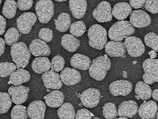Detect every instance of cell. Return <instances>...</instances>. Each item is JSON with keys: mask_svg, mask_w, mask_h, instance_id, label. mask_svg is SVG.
<instances>
[{"mask_svg": "<svg viewBox=\"0 0 158 119\" xmlns=\"http://www.w3.org/2000/svg\"><path fill=\"white\" fill-rule=\"evenodd\" d=\"M33 4V0H18L17 6L21 11H26L31 9Z\"/></svg>", "mask_w": 158, "mask_h": 119, "instance_id": "cell-42", "label": "cell"}, {"mask_svg": "<svg viewBox=\"0 0 158 119\" xmlns=\"http://www.w3.org/2000/svg\"><path fill=\"white\" fill-rule=\"evenodd\" d=\"M46 104L41 100L34 101L29 105L27 114L32 119H43L46 111Z\"/></svg>", "mask_w": 158, "mask_h": 119, "instance_id": "cell-17", "label": "cell"}, {"mask_svg": "<svg viewBox=\"0 0 158 119\" xmlns=\"http://www.w3.org/2000/svg\"><path fill=\"white\" fill-rule=\"evenodd\" d=\"M5 50V41L2 38H0V56L4 53Z\"/></svg>", "mask_w": 158, "mask_h": 119, "instance_id": "cell-46", "label": "cell"}, {"mask_svg": "<svg viewBox=\"0 0 158 119\" xmlns=\"http://www.w3.org/2000/svg\"><path fill=\"white\" fill-rule=\"evenodd\" d=\"M30 79L29 72L22 68H19L10 76L9 83L14 84V86H20L28 82Z\"/></svg>", "mask_w": 158, "mask_h": 119, "instance_id": "cell-25", "label": "cell"}, {"mask_svg": "<svg viewBox=\"0 0 158 119\" xmlns=\"http://www.w3.org/2000/svg\"><path fill=\"white\" fill-rule=\"evenodd\" d=\"M133 86L131 82L126 80H120L113 82L109 85L110 92L114 96H126L132 91Z\"/></svg>", "mask_w": 158, "mask_h": 119, "instance_id": "cell-11", "label": "cell"}, {"mask_svg": "<svg viewBox=\"0 0 158 119\" xmlns=\"http://www.w3.org/2000/svg\"><path fill=\"white\" fill-rule=\"evenodd\" d=\"M16 66L12 63L2 62L0 63V77H6L10 76L16 71Z\"/></svg>", "mask_w": 158, "mask_h": 119, "instance_id": "cell-36", "label": "cell"}, {"mask_svg": "<svg viewBox=\"0 0 158 119\" xmlns=\"http://www.w3.org/2000/svg\"><path fill=\"white\" fill-rule=\"evenodd\" d=\"M19 31L15 27H11L6 32L4 38L5 43L9 46H11L16 43L19 38Z\"/></svg>", "mask_w": 158, "mask_h": 119, "instance_id": "cell-33", "label": "cell"}, {"mask_svg": "<svg viewBox=\"0 0 158 119\" xmlns=\"http://www.w3.org/2000/svg\"><path fill=\"white\" fill-rule=\"evenodd\" d=\"M100 99V92L98 89L90 88L83 91L80 96L81 103L87 108H92L98 106Z\"/></svg>", "mask_w": 158, "mask_h": 119, "instance_id": "cell-10", "label": "cell"}, {"mask_svg": "<svg viewBox=\"0 0 158 119\" xmlns=\"http://www.w3.org/2000/svg\"><path fill=\"white\" fill-rule=\"evenodd\" d=\"M111 66V61L107 55L99 56L93 60L89 68V73L92 78L96 81H102Z\"/></svg>", "mask_w": 158, "mask_h": 119, "instance_id": "cell-1", "label": "cell"}, {"mask_svg": "<svg viewBox=\"0 0 158 119\" xmlns=\"http://www.w3.org/2000/svg\"><path fill=\"white\" fill-rule=\"evenodd\" d=\"M10 54L16 68H24L28 65L31 58V53L24 42L15 43L11 45Z\"/></svg>", "mask_w": 158, "mask_h": 119, "instance_id": "cell-2", "label": "cell"}, {"mask_svg": "<svg viewBox=\"0 0 158 119\" xmlns=\"http://www.w3.org/2000/svg\"><path fill=\"white\" fill-rule=\"evenodd\" d=\"M2 3V0H0V6H1V4Z\"/></svg>", "mask_w": 158, "mask_h": 119, "instance_id": "cell-53", "label": "cell"}, {"mask_svg": "<svg viewBox=\"0 0 158 119\" xmlns=\"http://www.w3.org/2000/svg\"><path fill=\"white\" fill-rule=\"evenodd\" d=\"M61 44L67 51L70 52L76 51L80 46V41L73 35L67 34L62 37Z\"/></svg>", "mask_w": 158, "mask_h": 119, "instance_id": "cell-27", "label": "cell"}, {"mask_svg": "<svg viewBox=\"0 0 158 119\" xmlns=\"http://www.w3.org/2000/svg\"><path fill=\"white\" fill-rule=\"evenodd\" d=\"M10 115L12 119H25L28 117L26 107L20 104L13 107Z\"/></svg>", "mask_w": 158, "mask_h": 119, "instance_id": "cell-34", "label": "cell"}, {"mask_svg": "<svg viewBox=\"0 0 158 119\" xmlns=\"http://www.w3.org/2000/svg\"><path fill=\"white\" fill-rule=\"evenodd\" d=\"M103 115L107 119H114L118 116V112L116 105L112 103L105 104L103 107Z\"/></svg>", "mask_w": 158, "mask_h": 119, "instance_id": "cell-37", "label": "cell"}, {"mask_svg": "<svg viewBox=\"0 0 158 119\" xmlns=\"http://www.w3.org/2000/svg\"><path fill=\"white\" fill-rule=\"evenodd\" d=\"M86 31V26L83 21H78L71 24L70 32L76 37H80Z\"/></svg>", "mask_w": 158, "mask_h": 119, "instance_id": "cell-35", "label": "cell"}, {"mask_svg": "<svg viewBox=\"0 0 158 119\" xmlns=\"http://www.w3.org/2000/svg\"><path fill=\"white\" fill-rule=\"evenodd\" d=\"M70 64L75 68L86 71L91 64V61L88 56L81 54H76L70 60Z\"/></svg>", "mask_w": 158, "mask_h": 119, "instance_id": "cell-24", "label": "cell"}, {"mask_svg": "<svg viewBox=\"0 0 158 119\" xmlns=\"http://www.w3.org/2000/svg\"><path fill=\"white\" fill-rule=\"evenodd\" d=\"M138 105L133 100L123 102L118 106V116H125L127 118H132L137 114Z\"/></svg>", "mask_w": 158, "mask_h": 119, "instance_id": "cell-20", "label": "cell"}, {"mask_svg": "<svg viewBox=\"0 0 158 119\" xmlns=\"http://www.w3.org/2000/svg\"><path fill=\"white\" fill-rule=\"evenodd\" d=\"M12 105L10 95L6 92H0V114L7 113Z\"/></svg>", "mask_w": 158, "mask_h": 119, "instance_id": "cell-32", "label": "cell"}, {"mask_svg": "<svg viewBox=\"0 0 158 119\" xmlns=\"http://www.w3.org/2000/svg\"><path fill=\"white\" fill-rule=\"evenodd\" d=\"M145 1L146 0H130V5L134 9H139L144 5Z\"/></svg>", "mask_w": 158, "mask_h": 119, "instance_id": "cell-44", "label": "cell"}, {"mask_svg": "<svg viewBox=\"0 0 158 119\" xmlns=\"http://www.w3.org/2000/svg\"><path fill=\"white\" fill-rule=\"evenodd\" d=\"M37 1H40V0H37Z\"/></svg>", "mask_w": 158, "mask_h": 119, "instance_id": "cell-54", "label": "cell"}, {"mask_svg": "<svg viewBox=\"0 0 158 119\" xmlns=\"http://www.w3.org/2000/svg\"><path fill=\"white\" fill-rule=\"evenodd\" d=\"M47 105L51 108L61 106L64 102V95L60 91H52L44 97Z\"/></svg>", "mask_w": 158, "mask_h": 119, "instance_id": "cell-23", "label": "cell"}, {"mask_svg": "<svg viewBox=\"0 0 158 119\" xmlns=\"http://www.w3.org/2000/svg\"><path fill=\"white\" fill-rule=\"evenodd\" d=\"M62 82L66 86H73L81 81L80 72L74 68H65L62 70L60 73Z\"/></svg>", "mask_w": 158, "mask_h": 119, "instance_id": "cell-16", "label": "cell"}, {"mask_svg": "<svg viewBox=\"0 0 158 119\" xmlns=\"http://www.w3.org/2000/svg\"><path fill=\"white\" fill-rule=\"evenodd\" d=\"M56 1L58 2H62L66 1L67 0H55Z\"/></svg>", "mask_w": 158, "mask_h": 119, "instance_id": "cell-49", "label": "cell"}, {"mask_svg": "<svg viewBox=\"0 0 158 119\" xmlns=\"http://www.w3.org/2000/svg\"><path fill=\"white\" fill-rule=\"evenodd\" d=\"M6 29V20L3 16L0 15V35L3 34Z\"/></svg>", "mask_w": 158, "mask_h": 119, "instance_id": "cell-45", "label": "cell"}, {"mask_svg": "<svg viewBox=\"0 0 158 119\" xmlns=\"http://www.w3.org/2000/svg\"><path fill=\"white\" fill-rule=\"evenodd\" d=\"M158 89H155L153 91V92H152V96L153 99H154V100L156 101H158Z\"/></svg>", "mask_w": 158, "mask_h": 119, "instance_id": "cell-47", "label": "cell"}, {"mask_svg": "<svg viewBox=\"0 0 158 119\" xmlns=\"http://www.w3.org/2000/svg\"><path fill=\"white\" fill-rule=\"evenodd\" d=\"M148 54L150 56L151 59H154L157 57V53L154 50L150 51L148 53Z\"/></svg>", "mask_w": 158, "mask_h": 119, "instance_id": "cell-48", "label": "cell"}, {"mask_svg": "<svg viewBox=\"0 0 158 119\" xmlns=\"http://www.w3.org/2000/svg\"><path fill=\"white\" fill-rule=\"evenodd\" d=\"M65 66V60L62 56L57 55L54 56L52 59L51 68L52 70L55 72L61 71Z\"/></svg>", "mask_w": 158, "mask_h": 119, "instance_id": "cell-39", "label": "cell"}, {"mask_svg": "<svg viewBox=\"0 0 158 119\" xmlns=\"http://www.w3.org/2000/svg\"><path fill=\"white\" fill-rule=\"evenodd\" d=\"M88 36L90 47L99 50L103 49L107 42V32L100 25H92L89 29Z\"/></svg>", "mask_w": 158, "mask_h": 119, "instance_id": "cell-4", "label": "cell"}, {"mask_svg": "<svg viewBox=\"0 0 158 119\" xmlns=\"http://www.w3.org/2000/svg\"><path fill=\"white\" fill-rule=\"evenodd\" d=\"M156 116H157V117H156V118H157V119H158V112H157V113H156Z\"/></svg>", "mask_w": 158, "mask_h": 119, "instance_id": "cell-50", "label": "cell"}, {"mask_svg": "<svg viewBox=\"0 0 158 119\" xmlns=\"http://www.w3.org/2000/svg\"><path fill=\"white\" fill-rule=\"evenodd\" d=\"M42 78L46 88L57 90L62 86L60 75L55 71L51 70L44 72L42 74Z\"/></svg>", "mask_w": 158, "mask_h": 119, "instance_id": "cell-14", "label": "cell"}, {"mask_svg": "<svg viewBox=\"0 0 158 119\" xmlns=\"http://www.w3.org/2000/svg\"><path fill=\"white\" fill-rule=\"evenodd\" d=\"M130 23L134 27L142 29L149 26L151 23L150 16L143 10H135L131 13Z\"/></svg>", "mask_w": 158, "mask_h": 119, "instance_id": "cell-12", "label": "cell"}, {"mask_svg": "<svg viewBox=\"0 0 158 119\" xmlns=\"http://www.w3.org/2000/svg\"><path fill=\"white\" fill-rule=\"evenodd\" d=\"M29 91V88L23 86H11L8 90L11 100L16 104H23L27 100Z\"/></svg>", "mask_w": 158, "mask_h": 119, "instance_id": "cell-13", "label": "cell"}, {"mask_svg": "<svg viewBox=\"0 0 158 119\" xmlns=\"http://www.w3.org/2000/svg\"><path fill=\"white\" fill-rule=\"evenodd\" d=\"M93 116V114L88 109H81L77 112L75 118L76 119H91Z\"/></svg>", "mask_w": 158, "mask_h": 119, "instance_id": "cell-43", "label": "cell"}, {"mask_svg": "<svg viewBox=\"0 0 158 119\" xmlns=\"http://www.w3.org/2000/svg\"><path fill=\"white\" fill-rule=\"evenodd\" d=\"M29 50L35 57H48L51 53V49L46 42L42 40L35 39L30 44Z\"/></svg>", "mask_w": 158, "mask_h": 119, "instance_id": "cell-15", "label": "cell"}, {"mask_svg": "<svg viewBox=\"0 0 158 119\" xmlns=\"http://www.w3.org/2000/svg\"><path fill=\"white\" fill-rule=\"evenodd\" d=\"M35 10L40 22L47 24L54 15V4L52 0H40L36 4Z\"/></svg>", "mask_w": 158, "mask_h": 119, "instance_id": "cell-5", "label": "cell"}, {"mask_svg": "<svg viewBox=\"0 0 158 119\" xmlns=\"http://www.w3.org/2000/svg\"><path fill=\"white\" fill-rule=\"evenodd\" d=\"M17 7L15 0H6L2 7V15L7 19H12L15 15Z\"/></svg>", "mask_w": 158, "mask_h": 119, "instance_id": "cell-31", "label": "cell"}, {"mask_svg": "<svg viewBox=\"0 0 158 119\" xmlns=\"http://www.w3.org/2000/svg\"><path fill=\"white\" fill-rule=\"evenodd\" d=\"M93 16L99 22H107L112 20V7L109 2L102 1L93 12Z\"/></svg>", "mask_w": 158, "mask_h": 119, "instance_id": "cell-9", "label": "cell"}, {"mask_svg": "<svg viewBox=\"0 0 158 119\" xmlns=\"http://www.w3.org/2000/svg\"><path fill=\"white\" fill-rule=\"evenodd\" d=\"M31 67L35 73L38 74H42L49 71L51 68V63L47 57H38L34 60Z\"/></svg>", "mask_w": 158, "mask_h": 119, "instance_id": "cell-26", "label": "cell"}, {"mask_svg": "<svg viewBox=\"0 0 158 119\" xmlns=\"http://www.w3.org/2000/svg\"><path fill=\"white\" fill-rule=\"evenodd\" d=\"M69 4V8L74 17L81 19L84 17L87 9L86 0H70Z\"/></svg>", "mask_w": 158, "mask_h": 119, "instance_id": "cell-22", "label": "cell"}, {"mask_svg": "<svg viewBox=\"0 0 158 119\" xmlns=\"http://www.w3.org/2000/svg\"><path fill=\"white\" fill-rule=\"evenodd\" d=\"M105 51L111 57H123L126 54V49L123 42L110 41L106 43Z\"/></svg>", "mask_w": 158, "mask_h": 119, "instance_id": "cell-19", "label": "cell"}, {"mask_svg": "<svg viewBox=\"0 0 158 119\" xmlns=\"http://www.w3.org/2000/svg\"><path fill=\"white\" fill-rule=\"evenodd\" d=\"M145 9L153 14L158 12V0H146Z\"/></svg>", "mask_w": 158, "mask_h": 119, "instance_id": "cell-41", "label": "cell"}, {"mask_svg": "<svg viewBox=\"0 0 158 119\" xmlns=\"http://www.w3.org/2000/svg\"><path fill=\"white\" fill-rule=\"evenodd\" d=\"M144 42L146 46L150 47L156 52L158 51V37L154 32H150L144 37Z\"/></svg>", "mask_w": 158, "mask_h": 119, "instance_id": "cell-38", "label": "cell"}, {"mask_svg": "<svg viewBox=\"0 0 158 119\" xmlns=\"http://www.w3.org/2000/svg\"><path fill=\"white\" fill-rule=\"evenodd\" d=\"M39 37L44 42H51L53 38V32L48 28H43L39 32Z\"/></svg>", "mask_w": 158, "mask_h": 119, "instance_id": "cell-40", "label": "cell"}, {"mask_svg": "<svg viewBox=\"0 0 158 119\" xmlns=\"http://www.w3.org/2000/svg\"><path fill=\"white\" fill-rule=\"evenodd\" d=\"M123 44L131 57H140L145 52V48L142 40L135 36L127 37Z\"/></svg>", "mask_w": 158, "mask_h": 119, "instance_id": "cell-7", "label": "cell"}, {"mask_svg": "<svg viewBox=\"0 0 158 119\" xmlns=\"http://www.w3.org/2000/svg\"><path fill=\"white\" fill-rule=\"evenodd\" d=\"M144 73L143 79L145 83L152 84L158 82V60L155 59H147L142 64Z\"/></svg>", "mask_w": 158, "mask_h": 119, "instance_id": "cell-6", "label": "cell"}, {"mask_svg": "<svg viewBox=\"0 0 158 119\" xmlns=\"http://www.w3.org/2000/svg\"><path fill=\"white\" fill-rule=\"evenodd\" d=\"M158 110V105L153 100L149 101L141 105L137 112L138 115L143 119H151L155 118L156 115Z\"/></svg>", "mask_w": 158, "mask_h": 119, "instance_id": "cell-18", "label": "cell"}, {"mask_svg": "<svg viewBox=\"0 0 158 119\" xmlns=\"http://www.w3.org/2000/svg\"><path fill=\"white\" fill-rule=\"evenodd\" d=\"M57 115L61 119H75L76 114L74 107L70 103H63L57 110Z\"/></svg>", "mask_w": 158, "mask_h": 119, "instance_id": "cell-30", "label": "cell"}, {"mask_svg": "<svg viewBox=\"0 0 158 119\" xmlns=\"http://www.w3.org/2000/svg\"><path fill=\"white\" fill-rule=\"evenodd\" d=\"M56 28L57 30L61 32L67 31L71 24V17L67 13L63 12L59 15L57 20H54Z\"/></svg>", "mask_w": 158, "mask_h": 119, "instance_id": "cell-28", "label": "cell"}, {"mask_svg": "<svg viewBox=\"0 0 158 119\" xmlns=\"http://www.w3.org/2000/svg\"><path fill=\"white\" fill-rule=\"evenodd\" d=\"M132 12V7L127 2H120L115 4L112 10V14L117 20H126Z\"/></svg>", "mask_w": 158, "mask_h": 119, "instance_id": "cell-21", "label": "cell"}, {"mask_svg": "<svg viewBox=\"0 0 158 119\" xmlns=\"http://www.w3.org/2000/svg\"><path fill=\"white\" fill-rule=\"evenodd\" d=\"M94 119H99V118H98V117H94Z\"/></svg>", "mask_w": 158, "mask_h": 119, "instance_id": "cell-52", "label": "cell"}, {"mask_svg": "<svg viewBox=\"0 0 158 119\" xmlns=\"http://www.w3.org/2000/svg\"><path fill=\"white\" fill-rule=\"evenodd\" d=\"M37 19V15L33 12H24L17 19V29L24 34L29 33L32 26L36 23Z\"/></svg>", "mask_w": 158, "mask_h": 119, "instance_id": "cell-8", "label": "cell"}, {"mask_svg": "<svg viewBox=\"0 0 158 119\" xmlns=\"http://www.w3.org/2000/svg\"><path fill=\"white\" fill-rule=\"evenodd\" d=\"M152 89L147 83L140 81L136 84L135 93L142 100H147L151 97Z\"/></svg>", "mask_w": 158, "mask_h": 119, "instance_id": "cell-29", "label": "cell"}, {"mask_svg": "<svg viewBox=\"0 0 158 119\" xmlns=\"http://www.w3.org/2000/svg\"><path fill=\"white\" fill-rule=\"evenodd\" d=\"M136 98H137V99H138V100H139V99H140V98L139 97V96H137V95H136L135 96Z\"/></svg>", "mask_w": 158, "mask_h": 119, "instance_id": "cell-51", "label": "cell"}, {"mask_svg": "<svg viewBox=\"0 0 158 119\" xmlns=\"http://www.w3.org/2000/svg\"><path fill=\"white\" fill-rule=\"evenodd\" d=\"M135 30L129 21L120 20L114 24L108 31V36L113 41H122L135 33Z\"/></svg>", "mask_w": 158, "mask_h": 119, "instance_id": "cell-3", "label": "cell"}]
</instances>
